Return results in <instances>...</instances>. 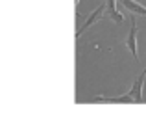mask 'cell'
Returning <instances> with one entry per match:
<instances>
[{
  "label": "cell",
  "instance_id": "1",
  "mask_svg": "<svg viewBox=\"0 0 146 119\" xmlns=\"http://www.w3.org/2000/svg\"><path fill=\"white\" fill-rule=\"evenodd\" d=\"M104 13H106V6H104V4H100V6L96 7V9H94L93 13L89 15V17H87V21L83 22L82 26H80V30L76 32V39H80V37L83 36V32H87V30H89V26H93L94 22H98L100 19L104 17Z\"/></svg>",
  "mask_w": 146,
  "mask_h": 119
},
{
  "label": "cell",
  "instance_id": "2",
  "mask_svg": "<svg viewBox=\"0 0 146 119\" xmlns=\"http://www.w3.org/2000/svg\"><path fill=\"white\" fill-rule=\"evenodd\" d=\"M126 47L128 50L133 54V60L139 58V50H137V21H135V13L131 15V26H129V34L126 37Z\"/></svg>",
  "mask_w": 146,
  "mask_h": 119
},
{
  "label": "cell",
  "instance_id": "3",
  "mask_svg": "<svg viewBox=\"0 0 146 119\" xmlns=\"http://www.w3.org/2000/svg\"><path fill=\"white\" fill-rule=\"evenodd\" d=\"M144 78H146V69H144L143 73H141L139 76H137L135 80H133L131 89L128 91V93H131V95H133V99H135L137 104H141V102H143V86H144Z\"/></svg>",
  "mask_w": 146,
  "mask_h": 119
},
{
  "label": "cell",
  "instance_id": "4",
  "mask_svg": "<svg viewBox=\"0 0 146 119\" xmlns=\"http://www.w3.org/2000/svg\"><path fill=\"white\" fill-rule=\"evenodd\" d=\"M91 101H102V102H118V104H131L135 102L131 93H126V95H120V97H106V95H96L93 97Z\"/></svg>",
  "mask_w": 146,
  "mask_h": 119
},
{
  "label": "cell",
  "instance_id": "5",
  "mask_svg": "<svg viewBox=\"0 0 146 119\" xmlns=\"http://www.w3.org/2000/svg\"><path fill=\"white\" fill-rule=\"evenodd\" d=\"M106 13L109 15L111 19H113L117 24H120L122 21H124V17H122V13L117 9V0H107V4H106Z\"/></svg>",
  "mask_w": 146,
  "mask_h": 119
},
{
  "label": "cell",
  "instance_id": "6",
  "mask_svg": "<svg viewBox=\"0 0 146 119\" xmlns=\"http://www.w3.org/2000/svg\"><path fill=\"white\" fill-rule=\"evenodd\" d=\"M120 2L124 4L126 9H129L131 13H135V15H143V17H146V7H144L141 2H137V0H120Z\"/></svg>",
  "mask_w": 146,
  "mask_h": 119
}]
</instances>
